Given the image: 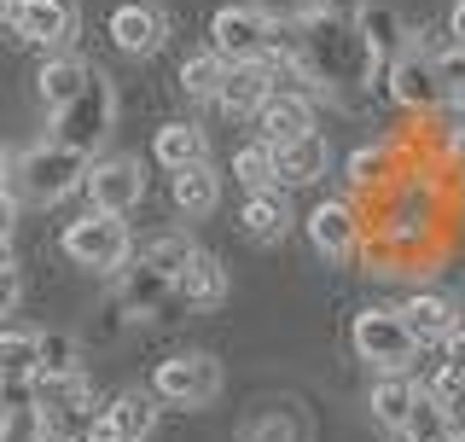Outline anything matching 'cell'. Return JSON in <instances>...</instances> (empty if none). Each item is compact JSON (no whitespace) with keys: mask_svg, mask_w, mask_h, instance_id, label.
<instances>
[{"mask_svg":"<svg viewBox=\"0 0 465 442\" xmlns=\"http://www.w3.org/2000/svg\"><path fill=\"white\" fill-rule=\"evenodd\" d=\"M291 198L280 193V186H268V193H251L244 198V210H239V227H244V239H256V245H280L285 233H291Z\"/></svg>","mask_w":465,"mask_h":442,"instance_id":"9a60e30c","label":"cell"},{"mask_svg":"<svg viewBox=\"0 0 465 442\" xmlns=\"http://www.w3.org/2000/svg\"><path fill=\"white\" fill-rule=\"evenodd\" d=\"M87 82H94V65H87V58L53 53L47 65H41V76H35V94H41V105H47V111H64Z\"/></svg>","mask_w":465,"mask_h":442,"instance_id":"2e32d148","label":"cell"},{"mask_svg":"<svg viewBox=\"0 0 465 442\" xmlns=\"http://www.w3.org/2000/svg\"><path fill=\"white\" fill-rule=\"evenodd\" d=\"M41 373V332L0 326V378H35Z\"/></svg>","mask_w":465,"mask_h":442,"instance_id":"603a6c76","label":"cell"},{"mask_svg":"<svg viewBox=\"0 0 465 442\" xmlns=\"http://www.w3.org/2000/svg\"><path fill=\"white\" fill-rule=\"evenodd\" d=\"M413 402H419V385L407 373H378V385L367 390V414L384 425L390 437L401 431V419H407V407H413Z\"/></svg>","mask_w":465,"mask_h":442,"instance_id":"44dd1931","label":"cell"},{"mask_svg":"<svg viewBox=\"0 0 465 442\" xmlns=\"http://www.w3.org/2000/svg\"><path fill=\"white\" fill-rule=\"evenodd\" d=\"M198 256V245L186 239V233H157L152 245H145V256H140V268H152V274H163L169 286L186 274V262Z\"/></svg>","mask_w":465,"mask_h":442,"instance_id":"d4e9b609","label":"cell"},{"mask_svg":"<svg viewBox=\"0 0 465 442\" xmlns=\"http://www.w3.org/2000/svg\"><path fill=\"white\" fill-rule=\"evenodd\" d=\"M390 99L407 111H430V105H442V87H436V70L425 65V58H396L390 65Z\"/></svg>","mask_w":465,"mask_h":442,"instance_id":"d6986e66","label":"cell"},{"mask_svg":"<svg viewBox=\"0 0 465 442\" xmlns=\"http://www.w3.org/2000/svg\"><path fill=\"white\" fill-rule=\"evenodd\" d=\"M169 41V18L163 6H152V0H123V6L111 12V47L128 53V58H152L157 47Z\"/></svg>","mask_w":465,"mask_h":442,"instance_id":"30bf717a","label":"cell"},{"mask_svg":"<svg viewBox=\"0 0 465 442\" xmlns=\"http://www.w3.org/2000/svg\"><path fill=\"white\" fill-rule=\"evenodd\" d=\"M401 442H454V431H448V419H442V407L430 402V390H419V402L407 407V419H401Z\"/></svg>","mask_w":465,"mask_h":442,"instance_id":"83f0119b","label":"cell"},{"mask_svg":"<svg viewBox=\"0 0 465 442\" xmlns=\"http://www.w3.org/2000/svg\"><path fill=\"white\" fill-rule=\"evenodd\" d=\"M6 24H12L18 41H29V47L64 53L70 41H76V29H82V12H76V0H12Z\"/></svg>","mask_w":465,"mask_h":442,"instance_id":"52a82bcc","label":"cell"},{"mask_svg":"<svg viewBox=\"0 0 465 442\" xmlns=\"http://www.w3.org/2000/svg\"><path fill=\"white\" fill-rule=\"evenodd\" d=\"M430 402L442 407V419H448V431H454V442H465V373H436L430 378Z\"/></svg>","mask_w":465,"mask_h":442,"instance_id":"f546056e","label":"cell"},{"mask_svg":"<svg viewBox=\"0 0 465 442\" xmlns=\"http://www.w3.org/2000/svg\"><path fill=\"white\" fill-rule=\"evenodd\" d=\"M454 169H460V181H465V135L454 140Z\"/></svg>","mask_w":465,"mask_h":442,"instance_id":"f35d334b","label":"cell"},{"mask_svg":"<svg viewBox=\"0 0 465 442\" xmlns=\"http://www.w3.org/2000/svg\"><path fill=\"white\" fill-rule=\"evenodd\" d=\"M378 164H384V152H361V157H349V175L355 181H378Z\"/></svg>","mask_w":465,"mask_h":442,"instance_id":"e575fe53","label":"cell"},{"mask_svg":"<svg viewBox=\"0 0 465 442\" xmlns=\"http://www.w3.org/2000/svg\"><path fill=\"white\" fill-rule=\"evenodd\" d=\"M430 70H436V87H442L448 105H465V47H448Z\"/></svg>","mask_w":465,"mask_h":442,"instance_id":"1f68e13d","label":"cell"},{"mask_svg":"<svg viewBox=\"0 0 465 442\" xmlns=\"http://www.w3.org/2000/svg\"><path fill=\"white\" fill-rule=\"evenodd\" d=\"M232 175L244 181V193H268V186H280V169H273V146L268 140H251L232 152Z\"/></svg>","mask_w":465,"mask_h":442,"instance_id":"484cf974","label":"cell"},{"mask_svg":"<svg viewBox=\"0 0 465 442\" xmlns=\"http://www.w3.org/2000/svg\"><path fill=\"white\" fill-rule=\"evenodd\" d=\"M448 29H454V47H465V0H454V12H448Z\"/></svg>","mask_w":465,"mask_h":442,"instance_id":"74e56055","label":"cell"},{"mask_svg":"<svg viewBox=\"0 0 465 442\" xmlns=\"http://www.w3.org/2000/svg\"><path fill=\"white\" fill-rule=\"evenodd\" d=\"M111 128H116V94L94 70V82H87L64 111H53V140L70 146V152H82V157H99V146L111 140Z\"/></svg>","mask_w":465,"mask_h":442,"instance_id":"3957f363","label":"cell"},{"mask_svg":"<svg viewBox=\"0 0 465 442\" xmlns=\"http://www.w3.org/2000/svg\"><path fill=\"white\" fill-rule=\"evenodd\" d=\"M12 181V157H6V146H0V186Z\"/></svg>","mask_w":465,"mask_h":442,"instance_id":"ab89813d","label":"cell"},{"mask_svg":"<svg viewBox=\"0 0 465 442\" xmlns=\"http://www.w3.org/2000/svg\"><path fill=\"white\" fill-rule=\"evenodd\" d=\"M152 396L169 407H210L222 396V361L210 349H181V356L157 361L152 373Z\"/></svg>","mask_w":465,"mask_h":442,"instance_id":"277c9868","label":"cell"},{"mask_svg":"<svg viewBox=\"0 0 465 442\" xmlns=\"http://www.w3.org/2000/svg\"><path fill=\"white\" fill-rule=\"evenodd\" d=\"M12 227H18V198H12L6 186H0V245L12 239Z\"/></svg>","mask_w":465,"mask_h":442,"instance_id":"d590c367","label":"cell"},{"mask_svg":"<svg viewBox=\"0 0 465 442\" xmlns=\"http://www.w3.org/2000/svg\"><path fill=\"white\" fill-rule=\"evenodd\" d=\"M396 315H401V326L413 332L419 349H425V344H448V337L460 332V308H454V297H442V291H419V297H407Z\"/></svg>","mask_w":465,"mask_h":442,"instance_id":"7c38bea8","label":"cell"},{"mask_svg":"<svg viewBox=\"0 0 465 442\" xmlns=\"http://www.w3.org/2000/svg\"><path fill=\"white\" fill-rule=\"evenodd\" d=\"M152 157L163 164L169 175L174 169H193V164H210V135L198 123H163L152 135Z\"/></svg>","mask_w":465,"mask_h":442,"instance_id":"e0dca14e","label":"cell"},{"mask_svg":"<svg viewBox=\"0 0 465 442\" xmlns=\"http://www.w3.org/2000/svg\"><path fill=\"white\" fill-rule=\"evenodd\" d=\"M256 123H262V140L268 146H285L297 135H314V105L302 94H273L268 105L256 111Z\"/></svg>","mask_w":465,"mask_h":442,"instance_id":"ac0fdd59","label":"cell"},{"mask_svg":"<svg viewBox=\"0 0 465 442\" xmlns=\"http://www.w3.org/2000/svg\"><path fill=\"white\" fill-rule=\"evenodd\" d=\"M309 245H314L326 262H349V256H355V245H361L355 204H343V198L314 204V216H309Z\"/></svg>","mask_w":465,"mask_h":442,"instance_id":"8fae6325","label":"cell"},{"mask_svg":"<svg viewBox=\"0 0 465 442\" xmlns=\"http://www.w3.org/2000/svg\"><path fill=\"white\" fill-rule=\"evenodd\" d=\"M58 250H64L76 268L116 274V268H128V256H134V233H128V221H123V216L87 210V216H76L64 233H58Z\"/></svg>","mask_w":465,"mask_h":442,"instance_id":"7a4b0ae2","label":"cell"},{"mask_svg":"<svg viewBox=\"0 0 465 442\" xmlns=\"http://www.w3.org/2000/svg\"><path fill=\"white\" fill-rule=\"evenodd\" d=\"M222 76H227V58H215V53H193L181 65L186 99H215V94H222Z\"/></svg>","mask_w":465,"mask_h":442,"instance_id":"f1b7e54d","label":"cell"},{"mask_svg":"<svg viewBox=\"0 0 465 442\" xmlns=\"http://www.w3.org/2000/svg\"><path fill=\"white\" fill-rule=\"evenodd\" d=\"M87 198H94V210H105V216H128L134 204L145 198V164L140 157H128V152H99L94 164H87Z\"/></svg>","mask_w":465,"mask_h":442,"instance_id":"ba28073f","label":"cell"},{"mask_svg":"<svg viewBox=\"0 0 465 442\" xmlns=\"http://www.w3.org/2000/svg\"><path fill=\"white\" fill-rule=\"evenodd\" d=\"M174 291H181L193 308H215V303H227V268L210 256V250H198V256L186 262V274L174 279Z\"/></svg>","mask_w":465,"mask_h":442,"instance_id":"7402d4cb","label":"cell"},{"mask_svg":"<svg viewBox=\"0 0 465 442\" xmlns=\"http://www.w3.org/2000/svg\"><path fill=\"white\" fill-rule=\"evenodd\" d=\"M174 210L181 216H215V204H222V175L210 164H193V169H174V186H169Z\"/></svg>","mask_w":465,"mask_h":442,"instance_id":"ffe728a7","label":"cell"},{"mask_svg":"<svg viewBox=\"0 0 465 442\" xmlns=\"http://www.w3.org/2000/svg\"><path fill=\"white\" fill-rule=\"evenodd\" d=\"M273 99V70L262 65V58H244V65H227L222 76V94H215V105L227 116H256L262 105Z\"/></svg>","mask_w":465,"mask_h":442,"instance_id":"4fadbf2b","label":"cell"},{"mask_svg":"<svg viewBox=\"0 0 465 442\" xmlns=\"http://www.w3.org/2000/svg\"><path fill=\"white\" fill-rule=\"evenodd\" d=\"M157 431V396L152 390H123L87 419V442H145Z\"/></svg>","mask_w":465,"mask_h":442,"instance_id":"9c48e42d","label":"cell"},{"mask_svg":"<svg viewBox=\"0 0 465 442\" xmlns=\"http://www.w3.org/2000/svg\"><path fill=\"white\" fill-rule=\"evenodd\" d=\"M273 169H280V181L291 186H314V181H326V169H331V146L326 135H297V140H285V146H273Z\"/></svg>","mask_w":465,"mask_h":442,"instance_id":"5bb4252c","label":"cell"},{"mask_svg":"<svg viewBox=\"0 0 465 442\" xmlns=\"http://www.w3.org/2000/svg\"><path fill=\"white\" fill-rule=\"evenodd\" d=\"M0 442H53V414L41 407V396L0 414Z\"/></svg>","mask_w":465,"mask_h":442,"instance_id":"4316f807","label":"cell"},{"mask_svg":"<svg viewBox=\"0 0 465 442\" xmlns=\"http://www.w3.org/2000/svg\"><path fill=\"white\" fill-rule=\"evenodd\" d=\"M273 35H280V24H273V12L251 6V0H239V6H222L210 18V53L227 58V65H244V58H262L273 47Z\"/></svg>","mask_w":465,"mask_h":442,"instance_id":"8992f818","label":"cell"},{"mask_svg":"<svg viewBox=\"0 0 465 442\" xmlns=\"http://www.w3.org/2000/svg\"><path fill=\"white\" fill-rule=\"evenodd\" d=\"M6 6H12V0H0V12H6Z\"/></svg>","mask_w":465,"mask_h":442,"instance_id":"60d3db41","label":"cell"},{"mask_svg":"<svg viewBox=\"0 0 465 442\" xmlns=\"http://www.w3.org/2000/svg\"><path fill=\"white\" fill-rule=\"evenodd\" d=\"M24 402H35V378H0V414Z\"/></svg>","mask_w":465,"mask_h":442,"instance_id":"836d02e7","label":"cell"},{"mask_svg":"<svg viewBox=\"0 0 465 442\" xmlns=\"http://www.w3.org/2000/svg\"><path fill=\"white\" fill-rule=\"evenodd\" d=\"M58 373H76V337L41 332V373L35 378H58Z\"/></svg>","mask_w":465,"mask_h":442,"instance_id":"4dcf8cb0","label":"cell"},{"mask_svg":"<svg viewBox=\"0 0 465 442\" xmlns=\"http://www.w3.org/2000/svg\"><path fill=\"white\" fill-rule=\"evenodd\" d=\"M18 303H24V274L18 262H0V315H12Z\"/></svg>","mask_w":465,"mask_h":442,"instance_id":"d6a6232c","label":"cell"},{"mask_svg":"<svg viewBox=\"0 0 465 442\" xmlns=\"http://www.w3.org/2000/svg\"><path fill=\"white\" fill-rule=\"evenodd\" d=\"M87 164H94V157L70 152V146H58V140H41V146H29L18 164H12L6 193L18 204H29V210H47V204L70 198L87 181Z\"/></svg>","mask_w":465,"mask_h":442,"instance_id":"6da1fadb","label":"cell"},{"mask_svg":"<svg viewBox=\"0 0 465 442\" xmlns=\"http://www.w3.org/2000/svg\"><path fill=\"white\" fill-rule=\"evenodd\" d=\"M442 356H448V361H442L448 373H465V326H460V332H454V337L442 344Z\"/></svg>","mask_w":465,"mask_h":442,"instance_id":"8d00e7d4","label":"cell"},{"mask_svg":"<svg viewBox=\"0 0 465 442\" xmlns=\"http://www.w3.org/2000/svg\"><path fill=\"white\" fill-rule=\"evenodd\" d=\"M349 344H355V356L378 367V373H407V367L419 361V344L413 332L401 326L396 308H361L355 326H349Z\"/></svg>","mask_w":465,"mask_h":442,"instance_id":"5b68a950","label":"cell"},{"mask_svg":"<svg viewBox=\"0 0 465 442\" xmlns=\"http://www.w3.org/2000/svg\"><path fill=\"white\" fill-rule=\"evenodd\" d=\"M35 396L41 407H58V414H87V402H94V385H87V373L76 367V373H58V378H35Z\"/></svg>","mask_w":465,"mask_h":442,"instance_id":"cb8c5ba5","label":"cell"}]
</instances>
